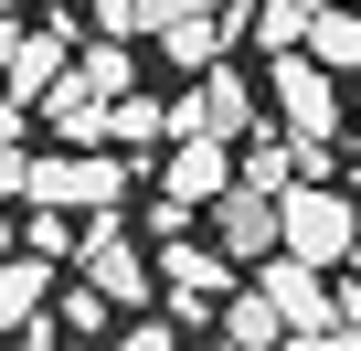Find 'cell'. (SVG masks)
Wrapping results in <instances>:
<instances>
[{
	"mask_svg": "<svg viewBox=\"0 0 361 351\" xmlns=\"http://www.w3.org/2000/svg\"><path fill=\"white\" fill-rule=\"evenodd\" d=\"M224 287H234V266H224L213 245L159 234V256H149V298H159L170 319H213V309H224Z\"/></svg>",
	"mask_w": 361,
	"mask_h": 351,
	"instance_id": "obj_4",
	"label": "cell"
},
{
	"mask_svg": "<svg viewBox=\"0 0 361 351\" xmlns=\"http://www.w3.org/2000/svg\"><path fill=\"white\" fill-rule=\"evenodd\" d=\"M22 160H32L22 138H0V203H22Z\"/></svg>",
	"mask_w": 361,
	"mask_h": 351,
	"instance_id": "obj_24",
	"label": "cell"
},
{
	"mask_svg": "<svg viewBox=\"0 0 361 351\" xmlns=\"http://www.w3.org/2000/svg\"><path fill=\"white\" fill-rule=\"evenodd\" d=\"M128 160L117 149H64V160H22V203L32 213H117Z\"/></svg>",
	"mask_w": 361,
	"mask_h": 351,
	"instance_id": "obj_1",
	"label": "cell"
},
{
	"mask_svg": "<svg viewBox=\"0 0 361 351\" xmlns=\"http://www.w3.org/2000/svg\"><path fill=\"white\" fill-rule=\"evenodd\" d=\"M266 351H350V330H276Z\"/></svg>",
	"mask_w": 361,
	"mask_h": 351,
	"instance_id": "obj_23",
	"label": "cell"
},
{
	"mask_svg": "<svg viewBox=\"0 0 361 351\" xmlns=\"http://www.w3.org/2000/svg\"><path fill=\"white\" fill-rule=\"evenodd\" d=\"M224 182H234V149H224V138H180V149H170V170H159V192H170L180 213H202Z\"/></svg>",
	"mask_w": 361,
	"mask_h": 351,
	"instance_id": "obj_11",
	"label": "cell"
},
{
	"mask_svg": "<svg viewBox=\"0 0 361 351\" xmlns=\"http://www.w3.org/2000/svg\"><path fill=\"white\" fill-rule=\"evenodd\" d=\"M319 75H350L361 64V22H350V0H319V11H308V43H298Z\"/></svg>",
	"mask_w": 361,
	"mask_h": 351,
	"instance_id": "obj_13",
	"label": "cell"
},
{
	"mask_svg": "<svg viewBox=\"0 0 361 351\" xmlns=\"http://www.w3.org/2000/svg\"><path fill=\"white\" fill-rule=\"evenodd\" d=\"M96 32L106 43H138V0H96Z\"/></svg>",
	"mask_w": 361,
	"mask_h": 351,
	"instance_id": "obj_22",
	"label": "cell"
},
{
	"mask_svg": "<svg viewBox=\"0 0 361 351\" xmlns=\"http://www.w3.org/2000/svg\"><path fill=\"white\" fill-rule=\"evenodd\" d=\"M106 351H180V319H149V309H128Z\"/></svg>",
	"mask_w": 361,
	"mask_h": 351,
	"instance_id": "obj_19",
	"label": "cell"
},
{
	"mask_svg": "<svg viewBox=\"0 0 361 351\" xmlns=\"http://www.w3.org/2000/svg\"><path fill=\"white\" fill-rule=\"evenodd\" d=\"M266 96H276L287 138H340V75H319L308 54H266Z\"/></svg>",
	"mask_w": 361,
	"mask_h": 351,
	"instance_id": "obj_7",
	"label": "cell"
},
{
	"mask_svg": "<svg viewBox=\"0 0 361 351\" xmlns=\"http://www.w3.org/2000/svg\"><path fill=\"white\" fill-rule=\"evenodd\" d=\"M308 11H319V0H255L245 22H255V43H266V54H298V43H308Z\"/></svg>",
	"mask_w": 361,
	"mask_h": 351,
	"instance_id": "obj_16",
	"label": "cell"
},
{
	"mask_svg": "<svg viewBox=\"0 0 361 351\" xmlns=\"http://www.w3.org/2000/svg\"><path fill=\"white\" fill-rule=\"evenodd\" d=\"M32 256H54V266H64V256H75V224H64V213H32Z\"/></svg>",
	"mask_w": 361,
	"mask_h": 351,
	"instance_id": "obj_21",
	"label": "cell"
},
{
	"mask_svg": "<svg viewBox=\"0 0 361 351\" xmlns=\"http://www.w3.org/2000/svg\"><path fill=\"white\" fill-rule=\"evenodd\" d=\"M43 309H54V256H22L11 245V256H0V330H32Z\"/></svg>",
	"mask_w": 361,
	"mask_h": 351,
	"instance_id": "obj_12",
	"label": "cell"
},
{
	"mask_svg": "<svg viewBox=\"0 0 361 351\" xmlns=\"http://www.w3.org/2000/svg\"><path fill=\"white\" fill-rule=\"evenodd\" d=\"M213 319H224V340H234V351H266V340L287 330V319H276L255 287H224V309H213Z\"/></svg>",
	"mask_w": 361,
	"mask_h": 351,
	"instance_id": "obj_14",
	"label": "cell"
},
{
	"mask_svg": "<svg viewBox=\"0 0 361 351\" xmlns=\"http://www.w3.org/2000/svg\"><path fill=\"white\" fill-rule=\"evenodd\" d=\"M64 64H75V22H64V11H54V22H11V43H0V85H11L22 107H32Z\"/></svg>",
	"mask_w": 361,
	"mask_h": 351,
	"instance_id": "obj_8",
	"label": "cell"
},
{
	"mask_svg": "<svg viewBox=\"0 0 361 351\" xmlns=\"http://www.w3.org/2000/svg\"><path fill=\"white\" fill-rule=\"evenodd\" d=\"M54 309H64V330H75V340H96V330L117 319V309H106V298H96L85 277H75V287H54Z\"/></svg>",
	"mask_w": 361,
	"mask_h": 351,
	"instance_id": "obj_18",
	"label": "cell"
},
{
	"mask_svg": "<svg viewBox=\"0 0 361 351\" xmlns=\"http://www.w3.org/2000/svg\"><path fill=\"white\" fill-rule=\"evenodd\" d=\"M32 107H43V128H54L64 149H106V96H96V85H85L75 64H64V75H54V85H43Z\"/></svg>",
	"mask_w": 361,
	"mask_h": 351,
	"instance_id": "obj_10",
	"label": "cell"
},
{
	"mask_svg": "<svg viewBox=\"0 0 361 351\" xmlns=\"http://www.w3.org/2000/svg\"><path fill=\"white\" fill-rule=\"evenodd\" d=\"M276 256L340 277V256H350V203H340V182H287V192H276Z\"/></svg>",
	"mask_w": 361,
	"mask_h": 351,
	"instance_id": "obj_2",
	"label": "cell"
},
{
	"mask_svg": "<svg viewBox=\"0 0 361 351\" xmlns=\"http://www.w3.org/2000/svg\"><path fill=\"white\" fill-rule=\"evenodd\" d=\"M149 138H170V107H149V96H106V149H149Z\"/></svg>",
	"mask_w": 361,
	"mask_h": 351,
	"instance_id": "obj_15",
	"label": "cell"
},
{
	"mask_svg": "<svg viewBox=\"0 0 361 351\" xmlns=\"http://www.w3.org/2000/svg\"><path fill=\"white\" fill-rule=\"evenodd\" d=\"M202 213H213V256H224V266H255V256H276V203H266V192L224 182Z\"/></svg>",
	"mask_w": 361,
	"mask_h": 351,
	"instance_id": "obj_9",
	"label": "cell"
},
{
	"mask_svg": "<svg viewBox=\"0 0 361 351\" xmlns=\"http://www.w3.org/2000/svg\"><path fill=\"white\" fill-rule=\"evenodd\" d=\"M22 128H32V107H22L11 85H0V138H22Z\"/></svg>",
	"mask_w": 361,
	"mask_h": 351,
	"instance_id": "obj_25",
	"label": "cell"
},
{
	"mask_svg": "<svg viewBox=\"0 0 361 351\" xmlns=\"http://www.w3.org/2000/svg\"><path fill=\"white\" fill-rule=\"evenodd\" d=\"M170 128H180V138H224V149H234V138L266 128V107H255V85L234 75V54H213V64L192 75V96L170 107Z\"/></svg>",
	"mask_w": 361,
	"mask_h": 351,
	"instance_id": "obj_3",
	"label": "cell"
},
{
	"mask_svg": "<svg viewBox=\"0 0 361 351\" xmlns=\"http://www.w3.org/2000/svg\"><path fill=\"white\" fill-rule=\"evenodd\" d=\"M0 256H11V203H0Z\"/></svg>",
	"mask_w": 361,
	"mask_h": 351,
	"instance_id": "obj_26",
	"label": "cell"
},
{
	"mask_svg": "<svg viewBox=\"0 0 361 351\" xmlns=\"http://www.w3.org/2000/svg\"><path fill=\"white\" fill-rule=\"evenodd\" d=\"M255 298L287 319V330H350V287L298 266V256H255Z\"/></svg>",
	"mask_w": 361,
	"mask_h": 351,
	"instance_id": "obj_6",
	"label": "cell"
},
{
	"mask_svg": "<svg viewBox=\"0 0 361 351\" xmlns=\"http://www.w3.org/2000/svg\"><path fill=\"white\" fill-rule=\"evenodd\" d=\"M54 351H96V340H54Z\"/></svg>",
	"mask_w": 361,
	"mask_h": 351,
	"instance_id": "obj_27",
	"label": "cell"
},
{
	"mask_svg": "<svg viewBox=\"0 0 361 351\" xmlns=\"http://www.w3.org/2000/svg\"><path fill=\"white\" fill-rule=\"evenodd\" d=\"M75 277H85L117 319H128V309H149V245H138V234H117V213H96V224L75 234Z\"/></svg>",
	"mask_w": 361,
	"mask_h": 351,
	"instance_id": "obj_5",
	"label": "cell"
},
{
	"mask_svg": "<svg viewBox=\"0 0 361 351\" xmlns=\"http://www.w3.org/2000/svg\"><path fill=\"white\" fill-rule=\"evenodd\" d=\"M192 11H213V0H138V43H159L170 22H192Z\"/></svg>",
	"mask_w": 361,
	"mask_h": 351,
	"instance_id": "obj_20",
	"label": "cell"
},
{
	"mask_svg": "<svg viewBox=\"0 0 361 351\" xmlns=\"http://www.w3.org/2000/svg\"><path fill=\"white\" fill-rule=\"evenodd\" d=\"M75 75H85L96 96H128V75H138V54H128V43H85V54H75Z\"/></svg>",
	"mask_w": 361,
	"mask_h": 351,
	"instance_id": "obj_17",
	"label": "cell"
}]
</instances>
